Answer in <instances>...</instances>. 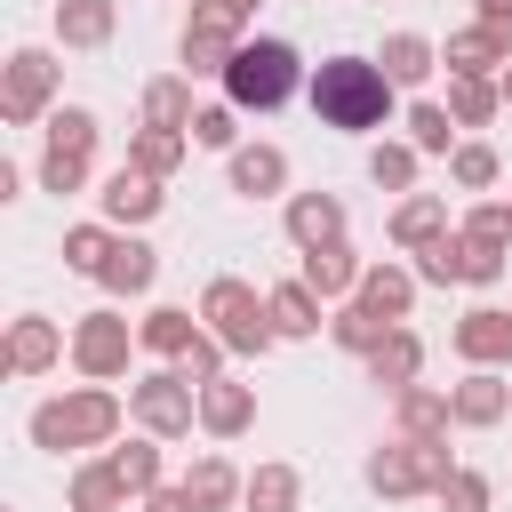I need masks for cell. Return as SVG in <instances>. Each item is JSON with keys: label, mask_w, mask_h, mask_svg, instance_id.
Listing matches in <instances>:
<instances>
[{"label": "cell", "mask_w": 512, "mask_h": 512, "mask_svg": "<svg viewBox=\"0 0 512 512\" xmlns=\"http://www.w3.org/2000/svg\"><path fill=\"white\" fill-rule=\"evenodd\" d=\"M456 232H472V240H504V248H512V208H504V200H480Z\"/></svg>", "instance_id": "obj_46"}, {"label": "cell", "mask_w": 512, "mask_h": 512, "mask_svg": "<svg viewBox=\"0 0 512 512\" xmlns=\"http://www.w3.org/2000/svg\"><path fill=\"white\" fill-rule=\"evenodd\" d=\"M40 136H48V152H96V136H104V128H96V112H88V104H56V112L40 120Z\"/></svg>", "instance_id": "obj_38"}, {"label": "cell", "mask_w": 512, "mask_h": 512, "mask_svg": "<svg viewBox=\"0 0 512 512\" xmlns=\"http://www.w3.org/2000/svg\"><path fill=\"white\" fill-rule=\"evenodd\" d=\"M176 488L192 496V512H224V504H240V496H248V472H232V456H216V448H208V456H192V464H184V480H176Z\"/></svg>", "instance_id": "obj_19"}, {"label": "cell", "mask_w": 512, "mask_h": 512, "mask_svg": "<svg viewBox=\"0 0 512 512\" xmlns=\"http://www.w3.org/2000/svg\"><path fill=\"white\" fill-rule=\"evenodd\" d=\"M496 280H504V240H472V288H496Z\"/></svg>", "instance_id": "obj_47"}, {"label": "cell", "mask_w": 512, "mask_h": 512, "mask_svg": "<svg viewBox=\"0 0 512 512\" xmlns=\"http://www.w3.org/2000/svg\"><path fill=\"white\" fill-rule=\"evenodd\" d=\"M120 416H128V400L112 384H72V392H56V400L32 408V448H48V456H64V448H112Z\"/></svg>", "instance_id": "obj_2"}, {"label": "cell", "mask_w": 512, "mask_h": 512, "mask_svg": "<svg viewBox=\"0 0 512 512\" xmlns=\"http://www.w3.org/2000/svg\"><path fill=\"white\" fill-rule=\"evenodd\" d=\"M216 8H224V16H232V24H248V16H256V8H264V0H216Z\"/></svg>", "instance_id": "obj_50"}, {"label": "cell", "mask_w": 512, "mask_h": 512, "mask_svg": "<svg viewBox=\"0 0 512 512\" xmlns=\"http://www.w3.org/2000/svg\"><path fill=\"white\" fill-rule=\"evenodd\" d=\"M408 144H416L424 160H448V152L464 144V128L448 120V104H408Z\"/></svg>", "instance_id": "obj_35"}, {"label": "cell", "mask_w": 512, "mask_h": 512, "mask_svg": "<svg viewBox=\"0 0 512 512\" xmlns=\"http://www.w3.org/2000/svg\"><path fill=\"white\" fill-rule=\"evenodd\" d=\"M112 240H120V232H112L104 216H96V224H72V232H64V264H72L80 280H96V272H104V256H112Z\"/></svg>", "instance_id": "obj_41"}, {"label": "cell", "mask_w": 512, "mask_h": 512, "mask_svg": "<svg viewBox=\"0 0 512 512\" xmlns=\"http://www.w3.org/2000/svg\"><path fill=\"white\" fill-rule=\"evenodd\" d=\"M440 232H456V224H448V200H440V192H408V200L392 208V248H400V256L432 248Z\"/></svg>", "instance_id": "obj_22"}, {"label": "cell", "mask_w": 512, "mask_h": 512, "mask_svg": "<svg viewBox=\"0 0 512 512\" xmlns=\"http://www.w3.org/2000/svg\"><path fill=\"white\" fill-rule=\"evenodd\" d=\"M200 320H208V336H216L224 352H240V360H264V352L280 344V336H272V304H264L248 280H232V272L200 288Z\"/></svg>", "instance_id": "obj_4"}, {"label": "cell", "mask_w": 512, "mask_h": 512, "mask_svg": "<svg viewBox=\"0 0 512 512\" xmlns=\"http://www.w3.org/2000/svg\"><path fill=\"white\" fill-rule=\"evenodd\" d=\"M40 192H56V200H72V192H88V152H40Z\"/></svg>", "instance_id": "obj_43"}, {"label": "cell", "mask_w": 512, "mask_h": 512, "mask_svg": "<svg viewBox=\"0 0 512 512\" xmlns=\"http://www.w3.org/2000/svg\"><path fill=\"white\" fill-rule=\"evenodd\" d=\"M160 200H168V192H160V176H144L136 160H120V168L96 184V208H104V224H112V232H144V224L160 216Z\"/></svg>", "instance_id": "obj_10"}, {"label": "cell", "mask_w": 512, "mask_h": 512, "mask_svg": "<svg viewBox=\"0 0 512 512\" xmlns=\"http://www.w3.org/2000/svg\"><path fill=\"white\" fill-rule=\"evenodd\" d=\"M504 176V160H496V144H480V136H464L456 152H448V184H464V192H488Z\"/></svg>", "instance_id": "obj_40"}, {"label": "cell", "mask_w": 512, "mask_h": 512, "mask_svg": "<svg viewBox=\"0 0 512 512\" xmlns=\"http://www.w3.org/2000/svg\"><path fill=\"white\" fill-rule=\"evenodd\" d=\"M264 304H272V336H320V296H312L304 280L264 288Z\"/></svg>", "instance_id": "obj_32"}, {"label": "cell", "mask_w": 512, "mask_h": 512, "mask_svg": "<svg viewBox=\"0 0 512 512\" xmlns=\"http://www.w3.org/2000/svg\"><path fill=\"white\" fill-rule=\"evenodd\" d=\"M192 336H200V320H192L184 304H152V312L136 320V344H144L152 360H168V368H176V360L192 352Z\"/></svg>", "instance_id": "obj_23"}, {"label": "cell", "mask_w": 512, "mask_h": 512, "mask_svg": "<svg viewBox=\"0 0 512 512\" xmlns=\"http://www.w3.org/2000/svg\"><path fill=\"white\" fill-rule=\"evenodd\" d=\"M296 496H304V480H296V464H256L248 472V512H296Z\"/></svg>", "instance_id": "obj_36"}, {"label": "cell", "mask_w": 512, "mask_h": 512, "mask_svg": "<svg viewBox=\"0 0 512 512\" xmlns=\"http://www.w3.org/2000/svg\"><path fill=\"white\" fill-rule=\"evenodd\" d=\"M416 280L424 288H472V240L464 232H440L432 248H416Z\"/></svg>", "instance_id": "obj_28"}, {"label": "cell", "mask_w": 512, "mask_h": 512, "mask_svg": "<svg viewBox=\"0 0 512 512\" xmlns=\"http://www.w3.org/2000/svg\"><path fill=\"white\" fill-rule=\"evenodd\" d=\"M424 376V336L416 328H392L376 352H368V384H384V392H408Z\"/></svg>", "instance_id": "obj_24"}, {"label": "cell", "mask_w": 512, "mask_h": 512, "mask_svg": "<svg viewBox=\"0 0 512 512\" xmlns=\"http://www.w3.org/2000/svg\"><path fill=\"white\" fill-rule=\"evenodd\" d=\"M160 448H168V440H152V432H136V440H112V448H104V464L120 472V488H128L136 504H144L152 488H168V480H160Z\"/></svg>", "instance_id": "obj_25"}, {"label": "cell", "mask_w": 512, "mask_h": 512, "mask_svg": "<svg viewBox=\"0 0 512 512\" xmlns=\"http://www.w3.org/2000/svg\"><path fill=\"white\" fill-rule=\"evenodd\" d=\"M304 96H312V120H320V128L368 136V128L392 120V96H400V88L384 80L376 56H320L312 80H304Z\"/></svg>", "instance_id": "obj_1"}, {"label": "cell", "mask_w": 512, "mask_h": 512, "mask_svg": "<svg viewBox=\"0 0 512 512\" xmlns=\"http://www.w3.org/2000/svg\"><path fill=\"white\" fill-rule=\"evenodd\" d=\"M416 160H424V152H416L408 136H384V144L368 152V176H376L384 192H400V200H408V192H416Z\"/></svg>", "instance_id": "obj_39"}, {"label": "cell", "mask_w": 512, "mask_h": 512, "mask_svg": "<svg viewBox=\"0 0 512 512\" xmlns=\"http://www.w3.org/2000/svg\"><path fill=\"white\" fill-rule=\"evenodd\" d=\"M440 512H488V480H480L472 464H456L448 488H440Z\"/></svg>", "instance_id": "obj_45"}, {"label": "cell", "mask_w": 512, "mask_h": 512, "mask_svg": "<svg viewBox=\"0 0 512 512\" xmlns=\"http://www.w3.org/2000/svg\"><path fill=\"white\" fill-rule=\"evenodd\" d=\"M400 328H408V320H400ZM328 336H336L344 352H360V360H368V352L392 336V320H384V312H368V304L352 296V304H336V312H328Z\"/></svg>", "instance_id": "obj_33"}, {"label": "cell", "mask_w": 512, "mask_h": 512, "mask_svg": "<svg viewBox=\"0 0 512 512\" xmlns=\"http://www.w3.org/2000/svg\"><path fill=\"white\" fill-rule=\"evenodd\" d=\"M248 424H256V384H232V376L200 384V432L208 440H240Z\"/></svg>", "instance_id": "obj_18"}, {"label": "cell", "mask_w": 512, "mask_h": 512, "mask_svg": "<svg viewBox=\"0 0 512 512\" xmlns=\"http://www.w3.org/2000/svg\"><path fill=\"white\" fill-rule=\"evenodd\" d=\"M224 184H232L240 200H280V192H288V152H280V144H240V152L224 160Z\"/></svg>", "instance_id": "obj_15"}, {"label": "cell", "mask_w": 512, "mask_h": 512, "mask_svg": "<svg viewBox=\"0 0 512 512\" xmlns=\"http://www.w3.org/2000/svg\"><path fill=\"white\" fill-rule=\"evenodd\" d=\"M128 416H136L152 440H184V432L200 424V392H192L176 368H144V376L128 384Z\"/></svg>", "instance_id": "obj_6"}, {"label": "cell", "mask_w": 512, "mask_h": 512, "mask_svg": "<svg viewBox=\"0 0 512 512\" xmlns=\"http://www.w3.org/2000/svg\"><path fill=\"white\" fill-rule=\"evenodd\" d=\"M504 208H512V200H504Z\"/></svg>", "instance_id": "obj_52"}, {"label": "cell", "mask_w": 512, "mask_h": 512, "mask_svg": "<svg viewBox=\"0 0 512 512\" xmlns=\"http://www.w3.org/2000/svg\"><path fill=\"white\" fill-rule=\"evenodd\" d=\"M152 280H160V248H152L144 232H120L112 256H104V272H96V288H104V296H144Z\"/></svg>", "instance_id": "obj_16"}, {"label": "cell", "mask_w": 512, "mask_h": 512, "mask_svg": "<svg viewBox=\"0 0 512 512\" xmlns=\"http://www.w3.org/2000/svg\"><path fill=\"white\" fill-rule=\"evenodd\" d=\"M496 88H504V112H512V64H504V80H496Z\"/></svg>", "instance_id": "obj_51"}, {"label": "cell", "mask_w": 512, "mask_h": 512, "mask_svg": "<svg viewBox=\"0 0 512 512\" xmlns=\"http://www.w3.org/2000/svg\"><path fill=\"white\" fill-rule=\"evenodd\" d=\"M136 512H192V496H184V488H152Z\"/></svg>", "instance_id": "obj_48"}, {"label": "cell", "mask_w": 512, "mask_h": 512, "mask_svg": "<svg viewBox=\"0 0 512 512\" xmlns=\"http://www.w3.org/2000/svg\"><path fill=\"white\" fill-rule=\"evenodd\" d=\"M304 56L288 40H240V56L224 64V104L232 112H280L296 88H304Z\"/></svg>", "instance_id": "obj_3"}, {"label": "cell", "mask_w": 512, "mask_h": 512, "mask_svg": "<svg viewBox=\"0 0 512 512\" xmlns=\"http://www.w3.org/2000/svg\"><path fill=\"white\" fill-rule=\"evenodd\" d=\"M144 128H184L192 136V120H200V104H192V80L184 72H160V80H144Z\"/></svg>", "instance_id": "obj_26"}, {"label": "cell", "mask_w": 512, "mask_h": 512, "mask_svg": "<svg viewBox=\"0 0 512 512\" xmlns=\"http://www.w3.org/2000/svg\"><path fill=\"white\" fill-rule=\"evenodd\" d=\"M448 344H456V360H464V368H512V312L472 304V312L448 328Z\"/></svg>", "instance_id": "obj_11"}, {"label": "cell", "mask_w": 512, "mask_h": 512, "mask_svg": "<svg viewBox=\"0 0 512 512\" xmlns=\"http://www.w3.org/2000/svg\"><path fill=\"white\" fill-rule=\"evenodd\" d=\"M64 352H72V344H64V328H56V320H40V312H24V320H8L0 368H8V376H48Z\"/></svg>", "instance_id": "obj_12"}, {"label": "cell", "mask_w": 512, "mask_h": 512, "mask_svg": "<svg viewBox=\"0 0 512 512\" xmlns=\"http://www.w3.org/2000/svg\"><path fill=\"white\" fill-rule=\"evenodd\" d=\"M128 352H144V344H136V328H128L112 304L80 312V328H72V368H80L88 384H112V376H128Z\"/></svg>", "instance_id": "obj_8"}, {"label": "cell", "mask_w": 512, "mask_h": 512, "mask_svg": "<svg viewBox=\"0 0 512 512\" xmlns=\"http://www.w3.org/2000/svg\"><path fill=\"white\" fill-rule=\"evenodd\" d=\"M48 112H56V56L48 48H16L0 64V120L8 128H32Z\"/></svg>", "instance_id": "obj_7"}, {"label": "cell", "mask_w": 512, "mask_h": 512, "mask_svg": "<svg viewBox=\"0 0 512 512\" xmlns=\"http://www.w3.org/2000/svg\"><path fill=\"white\" fill-rule=\"evenodd\" d=\"M360 272H368V264H360L344 240H336V248H304V264H296V280H304L320 304H352V296H360Z\"/></svg>", "instance_id": "obj_17"}, {"label": "cell", "mask_w": 512, "mask_h": 512, "mask_svg": "<svg viewBox=\"0 0 512 512\" xmlns=\"http://www.w3.org/2000/svg\"><path fill=\"white\" fill-rule=\"evenodd\" d=\"M440 64H448V80H504L512 48H504L488 24H464V32H448V40H440Z\"/></svg>", "instance_id": "obj_13"}, {"label": "cell", "mask_w": 512, "mask_h": 512, "mask_svg": "<svg viewBox=\"0 0 512 512\" xmlns=\"http://www.w3.org/2000/svg\"><path fill=\"white\" fill-rule=\"evenodd\" d=\"M128 504H136V496L120 488V472H112L104 456L72 472V512H128Z\"/></svg>", "instance_id": "obj_34"}, {"label": "cell", "mask_w": 512, "mask_h": 512, "mask_svg": "<svg viewBox=\"0 0 512 512\" xmlns=\"http://www.w3.org/2000/svg\"><path fill=\"white\" fill-rule=\"evenodd\" d=\"M504 112V88L496 80H448V120L456 128H488Z\"/></svg>", "instance_id": "obj_37"}, {"label": "cell", "mask_w": 512, "mask_h": 512, "mask_svg": "<svg viewBox=\"0 0 512 512\" xmlns=\"http://www.w3.org/2000/svg\"><path fill=\"white\" fill-rule=\"evenodd\" d=\"M184 152H192V136H184V128H136V136H128V160H136L144 176H160V184L184 168Z\"/></svg>", "instance_id": "obj_31"}, {"label": "cell", "mask_w": 512, "mask_h": 512, "mask_svg": "<svg viewBox=\"0 0 512 512\" xmlns=\"http://www.w3.org/2000/svg\"><path fill=\"white\" fill-rule=\"evenodd\" d=\"M448 472H456L448 432H440V440H408V432H392V440L368 456V488H376V496H440Z\"/></svg>", "instance_id": "obj_5"}, {"label": "cell", "mask_w": 512, "mask_h": 512, "mask_svg": "<svg viewBox=\"0 0 512 512\" xmlns=\"http://www.w3.org/2000/svg\"><path fill=\"white\" fill-rule=\"evenodd\" d=\"M376 64H384V80H392V88H424V80L440 72V48H432L424 32H392Z\"/></svg>", "instance_id": "obj_27"}, {"label": "cell", "mask_w": 512, "mask_h": 512, "mask_svg": "<svg viewBox=\"0 0 512 512\" xmlns=\"http://www.w3.org/2000/svg\"><path fill=\"white\" fill-rule=\"evenodd\" d=\"M192 144L232 160V152H240V112H232V104H200V120H192Z\"/></svg>", "instance_id": "obj_42"}, {"label": "cell", "mask_w": 512, "mask_h": 512, "mask_svg": "<svg viewBox=\"0 0 512 512\" xmlns=\"http://www.w3.org/2000/svg\"><path fill=\"white\" fill-rule=\"evenodd\" d=\"M288 240L296 248H336L344 240V200L336 192H288Z\"/></svg>", "instance_id": "obj_20"}, {"label": "cell", "mask_w": 512, "mask_h": 512, "mask_svg": "<svg viewBox=\"0 0 512 512\" xmlns=\"http://www.w3.org/2000/svg\"><path fill=\"white\" fill-rule=\"evenodd\" d=\"M176 376H184L192 392H200V384H216V376H224V344H216V336L200 328V336H192V352L176 360Z\"/></svg>", "instance_id": "obj_44"}, {"label": "cell", "mask_w": 512, "mask_h": 512, "mask_svg": "<svg viewBox=\"0 0 512 512\" xmlns=\"http://www.w3.org/2000/svg\"><path fill=\"white\" fill-rule=\"evenodd\" d=\"M448 408H456V424H464V432L504 424V416H512V384H504V368H472L464 384H448Z\"/></svg>", "instance_id": "obj_14"}, {"label": "cell", "mask_w": 512, "mask_h": 512, "mask_svg": "<svg viewBox=\"0 0 512 512\" xmlns=\"http://www.w3.org/2000/svg\"><path fill=\"white\" fill-rule=\"evenodd\" d=\"M480 24H496V32H512V0H480Z\"/></svg>", "instance_id": "obj_49"}, {"label": "cell", "mask_w": 512, "mask_h": 512, "mask_svg": "<svg viewBox=\"0 0 512 512\" xmlns=\"http://www.w3.org/2000/svg\"><path fill=\"white\" fill-rule=\"evenodd\" d=\"M416 288H424V280H416V264H392V256L360 272V304H368V312H384L392 328L416 312Z\"/></svg>", "instance_id": "obj_21"}, {"label": "cell", "mask_w": 512, "mask_h": 512, "mask_svg": "<svg viewBox=\"0 0 512 512\" xmlns=\"http://www.w3.org/2000/svg\"><path fill=\"white\" fill-rule=\"evenodd\" d=\"M112 24H120L112 0H56V40H64V48H104Z\"/></svg>", "instance_id": "obj_29"}, {"label": "cell", "mask_w": 512, "mask_h": 512, "mask_svg": "<svg viewBox=\"0 0 512 512\" xmlns=\"http://www.w3.org/2000/svg\"><path fill=\"white\" fill-rule=\"evenodd\" d=\"M240 40H248V24H232L216 0H192L176 56H184V72H192V80H224V64L240 56Z\"/></svg>", "instance_id": "obj_9"}, {"label": "cell", "mask_w": 512, "mask_h": 512, "mask_svg": "<svg viewBox=\"0 0 512 512\" xmlns=\"http://www.w3.org/2000/svg\"><path fill=\"white\" fill-rule=\"evenodd\" d=\"M392 400H400V432H408V440H440V432L456 424V408H448L440 384H408V392H392Z\"/></svg>", "instance_id": "obj_30"}]
</instances>
